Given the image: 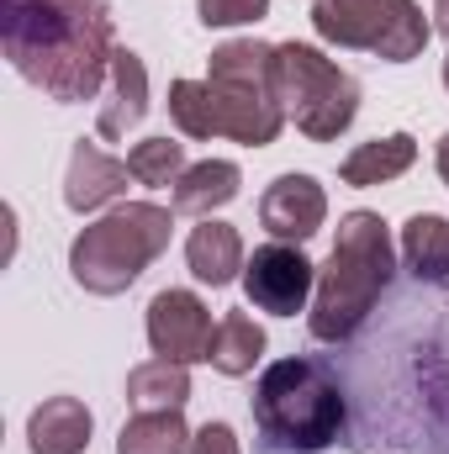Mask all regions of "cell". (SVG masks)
Here are the masks:
<instances>
[{
  "label": "cell",
  "mask_w": 449,
  "mask_h": 454,
  "mask_svg": "<svg viewBox=\"0 0 449 454\" xmlns=\"http://www.w3.org/2000/svg\"><path fill=\"white\" fill-rule=\"evenodd\" d=\"M5 64L59 106L101 101L116 53L106 0H0Z\"/></svg>",
  "instance_id": "1"
},
{
  "label": "cell",
  "mask_w": 449,
  "mask_h": 454,
  "mask_svg": "<svg viewBox=\"0 0 449 454\" xmlns=\"http://www.w3.org/2000/svg\"><path fill=\"white\" fill-rule=\"evenodd\" d=\"M397 275V243L381 212H343L328 264H318V296L307 307V333L318 343H349L375 312Z\"/></svg>",
  "instance_id": "2"
},
{
  "label": "cell",
  "mask_w": 449,
  "mask_h": 454,
  "mask_svg": "<svg viewBox=\"0 0 449 454\" xmlns=\"http://www.w3.org/2000/svg\"><path fill=\"white\" fill-rule=\"evenodd\" d=\"M248 407L270 454H323L349 434V396L334 370L312 354L264 364Z\"/></svg>",
  "instance_id": "3"
},
{
  "label": "cell",
  "mask_w": 449,
  "mask_h": 454,
  "mask_svg": "<svg viewBox=\"0 0 449 454\" xmlns=\"http://www.w3.org/2000/svg\"><path fill=\"white\" fill-rule=\"evenodd\" d=\"M169 232H175V207L116 201L106 217H96L91 227L75 232V243H69V275L91 296H122L169 248Z\"/></svg>",
  "instance_id": "4"
},
{
  "label": "cell",
  "mask_w": 449,
  "mask_h": 454,
  "mask_svg": "<svg viewBox=\"0 0 449 454\" xmlns=\"http://www.w3.org/2000/svg\"><path fill=\"white\" fill-rule=\"evenodd\" d=\"M275 101L307 143H338L359 116V80L312 43H275Z\"/></svg>",
  "instance_id": "5"
},
{
  "label": "cell",
  "mask_w": 449,
  "mask_h": 454,
  "mask_svg": "<svg viewBox=\"0 0 449 454\" xmlns=\"http://www.w3.org/2000/svg\"><path fill=\"white\" fill-rule=\"evenodd\" d=\"M312 32L334 48L375 53L386 64L423 59L434 21L418 0H312Z\"/></svg>",
  "instance_id": "6"
},
{
  "label": "cell",
  "mask_w": 449,
  "mask_h": 454,
  "mask_svg": "<svg viewBox=\"0 0 449 454\" xmlns=\"http://www.w3.org/2000/svg\"><path fill=\"white\" fill-rule=\"evenodd\" d=\"M238 286H243V296H248L254 312L296 317V312H307L312 296H318V264L307 259L302 243H280V238H270V243H259V248L248 254Z\"/></svg>",
  "instance_id": "7"
},
{
  "label": "cell",
  "mask_w": 449,
  "mask_h": 454,
  "mask_svg": "<svg viewBox=\"0 0 449 454\" xmlns=\"http://www.w3.org/2000/svg\"><path fill=\"white\" fill-rule=\"evenodd\" d=\"M143 333H148V348H154L159 359L201 364V359L212 354V333H217V323H212V307H207L196 291L169 286V291H159V296L148 301Z\"/></svg>",
  "instance_id": "8"
},
{
  "label": "cell",
  "mask_w": 449,
  "mask_h": 454,
  "mask_svg": "<svg viewBox=\"0 0 449 454\" xmlns=\"http://www.w3.org/2000/svg\"><path fill=\"white\" fill-rule=\"evenodd\" d=\"M323 223H328V191L318 185V175L291 169V175H275L264 185V196H259V227L270 238L307 243V238L323 232Z\"/></svg>",
  "instance_id": "9"
},
{
  "label": "cell",
  "mask_w": 449,
  "mask_h": 454,
  "mask_svg": "<svg viewBox=\"0 0 449 454\" xmlns=\"http://www.w3.org/2000/svg\"><path fill=\"white\" fill-rule=\"evenodd\" d=\"M127 180H132L127 159L106 153V148L91 143V137H80V143L69 148V169H64V207L80 212V217L106 212V207H116V201L127 196Z\"/></svg>",
  "instance_id": "10"
},
{
  "label": "cell",
  "mask_w": 449,
  "mask_h": 454,
  "mask_svg": "<svg viewBox=\"0 0 449 454\" xmlns=\"http://www.w3.org/2000/svg\"><path fill=\"white\" fill-rule=\"evenodd\" d=\"M212 96H217V137H232L238 148H270L286 132V112H280V101L270 90L212 85Z\"/></svg>",
  "instance_id": "11"
},
{
  "label": "cell",
  "mask_w": 449,
  "mask_h": 454,
  "mask_svg": "<svg viewBox=\"0 0 449 454\" xmlns=\"http://www.w3.org/2000/svg\"><path fill=\"white\" fill-rule=\"evenodd\" d=\"M143 116H148V69H143V59H138L132 48L116 43L112 74H106V90H101V112H96V132H101L106 143H116V137H127Z\"/></svg>",
  "instance_id": "12"
},
{
  "label": "cell",
  "mask_w": 449,
  "mask_h": 454,
  "mask_svg": "<svg viewBox=\"0 0 449 454\" xmlns=\"http://www.w3.org/2000/svg\"><path fill=\"white\" fill-rule=\"evenodd\" d=\"M96 434V412L80 396H43L27 418V450L32 454H85Z\"/></svg>",
  "instance_id": "13"
},
{
  "label": "cell",
  "mask_w": 449,
  "mask_h": 454,
  "mask_svg": "<svg viewBox=\"0 0 449 454\" xmlns=\"http://www.w3.org/2000/svg\"><path fill=\"white\" fill-rule=\"evenodd\" d=\"M185 264H191V275H196L201 286H212V291L243 280V264H248L243 232L232 223H223V217H201V223L191 227V238H185Z\"/></svg>",
  "instance_id": "14"
},
{
  "label": "cell",
  "mask_w": 449,
  "mask_h": 454,
  "mask_svg": "<svg viewBox=\"0 0 449 454\" xmlns=\"http://www.w3.org/2000/svg\"><path fill=\"white\" fill-rule=\"evenodd\" d=\"M413 164H418V137H413V132H386V137L354 143V148L343 153V164H338V180L354 185V191H370V185L402 180Z\"/></svg>",
  "instance_id": "15"
},
{
  "label": "cell",
  "mask_w": 449,
  "mask_h": 454,
  "mask_svg": "<svg viewBox=\"0 0 449 454\" xmlns=\"http://www.w3.org/2000/svg\"><path fill=\"white\" fill-rule=\"evenodd\" d=\"M238 191H243V169L232 159H201L169 185V207L180 217H212L227 201H238Z\"/></svg>",
  "instance_id": "16"
},
{
  "label": "cell",
  "mask_w": 449,
  "mask_h": 454,
  "mask_svg": "<svg viewBox=\"0 0 449 454\" xmlns=\"http://www.w3.org/2000/svg\"><path fill=\"white\" fill-rule=\"evenodd\" d=\"M191 402V364L180 359H143L127 370V407L132 412H185Z\"/></svg>",
  "instance_id": "17"
},
{
  "label": "cell",
  "mask_w": 449,
  "mask_h": 454,
  "mask_svg": "<svg viewBox=\"0 0 449 454\" xmlns=\"http://www.w3.org/2000/svg\"><path fill=\"white\" fill-rule=\"evenodd\" d=\"M402 264L413 280L445 286L449 280V217L439 212H418L402 223Z\"/></svg>",
  "instance_id": "18"
},
{
  "label": "cell",
  "mask_w": 449,
  "mask_h": 454,
  "mask_svg": "<svg viewBox=\"0 0 449 454\" xmlns=\"http://www.w3.org/2000/svg\"><path fill=\"white\" fill-rule=\"evenodd\" d=\"M212 85H243V90H270L275 96V43H259V37H232L212 53V69H207Z\"/></svg>",
  "instance_id": "19"
},
{
  "label": "cell",
  "mask_w": 449,
  "mask_h": 454,
  "mask_svg": "<svg viewBox=\"0 0 449 454\" xmlns=\"http://www.w3.org/2000/svg\"><path fill=\"white\" fill-rule=\"evenodd\" d=\"M264 348H270V339H264V328L248 312H227V317H217L207 364L217 375H227V380H243V375H254V364L264 359Z\"/></svg>",
  "instance_id": "20"
},
{
  "label": "cell",
  "mask_w": 449,
  "mask_h": 454,
  "mask_svg": "<svg viewBox=\"0 0 449 454\" xmlns=\"http://www.w3.org/2000/svg\"><path fill=\"white\" fill-rule=\"evenodd\" d=\"M185 412H132L116 434V454H191Z\"/></svg>",
  "instance_id": "21"
},
{
  "label": "cell",
  "mask_w": 449,
  "mask_h": 454,
  "mask_svg": "<svg viewBox=\"0 0 449 454\" xmlns=\"http://www.w3.org/2000/svg\"><path fill=\"white\" fill-rule=\"evenodd\" d=\"M169 121L180 127V137L212 143L217 137V96L207 80H175L169 85Z\"/></svg>",
  "instance_id": "22"
},
{
  "label": "cell",
  "mask_w": 449,
  "mask_h": 454,
  "mask_svg": "<svg viewBox=\"0 0 449 454\" xmlns=\"http://www.w3.org/2000/svg\"><path fill=\"white\" fill-rule=\"evenodd\" d=\"M127 169H132L138 185L164 191V185H175V180L191 169V164H185V143H180V137H143V143H132Z\"/></svg>",
  "instance_id": "23"
},
{
  "label": "cell",
  "mask_w": 449,
  "mask_h": 454,
  "mask_svg": "<svg viewBox=\"0 0 449 454\" xmlns=\"http://www.w3.org/2000/svg\"><path fill=\"white\" fill-rule=\"evenodd\" d=\"M270 16V0H196L201 27H254Z\"/></svg>",
  "instance_id": "24"
},
{
  "label": "cell",
  "mask_w": 449,
  "mask_h": 454,
  "mask_svg": "<svg viewBox=\"0 0 449 454\" xmlns=\"http://www.w3.org/2000/svg\"><path fill=\"white\" fill-rule=\"evenodd\" d=\"M191 454H243V444H238L232 423L212 418V423H201V428H196V439H191Z\"/></svg>",
  "instance_id": "25"
},
{
  "label": "cell",
  "mask_w": 449,
  "mask_h": 454,
  "mask_svg": "<svg viewBox=\"0 0 449 454\" xmlns=\"http://www.w3.org/2000/svg\"><path fill=\"white\" fill-rule=\"evenodd\" d=\"M434 169H439V180L449 185V132L439 137V148H434Z\"/></svg>",
  "instance_id": "26"
},
{
  "label": "cell",
  "mask_w": 449,
  "mask_h": 454,
  "mask_svg": "<svg viewBox=\"0 0 449 454\" xmlns=\"http://www.w3.org/2000/svg\"><path fill=\"white\" fill-rule=\"evenodd\" d=\"M434 32L449 37V0H434Z\"/></svg>",
  "instance_id": "27"
},
{
  "label": "cell",
  "mask_w": 449,
  "mask_h": 454,
  "mask_svg": "<svg viewBox=\"0 0 449 454\" xmlns=\"http://www.w3.org/2000/svg\"><path fill=\"white\" fill-rule=\"evenodd\" d=\"M445 90H449V59H445Z\"/></svg>",
  "instance_id": "28"
}]
</instances>
